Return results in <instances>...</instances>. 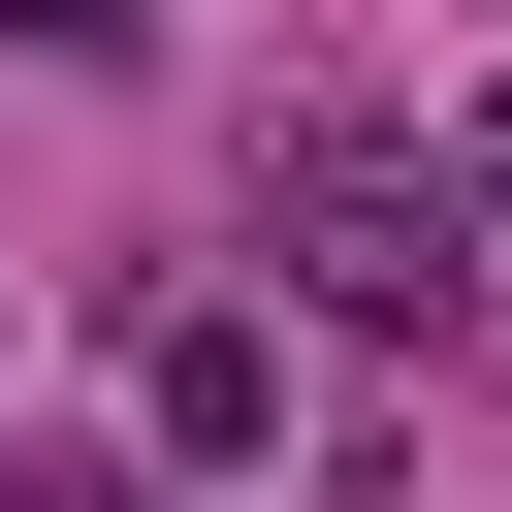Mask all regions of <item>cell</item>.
Returning a JSON list of instances; mask_svg holds the SVG:
<instances>
[{"label": "cell", "mask_w": 512, "mask_h": 512, "mask_svg": "<svg viewBox=\"0 0 512 512\" xmlns=\"http://www.w3.org/2000/svg\"><path fill=\"white\" fill-rule=\"evenodd\" d=\"M256 256H288V320H352V352H448L480 320V160H416V128H352V96H288L256 128Z\"/></svg>", "instance_id": "6da1fadb"}, {"label": "cell", "mask_w": 512, "mask_h": 512, "mask_svg": "<svg viewBox=\"0 0 512 512\" xmlns=\"http://www.w3.org/2000/svg\"><path fill=\"white\" fill-rule=\"evenodd\" d=\"M480 224H512V128H480Z\"/></svg>", "instance_id": "5b68a950"}, {"label": "cell", "mask_w": 512, "mask_h": 512, "mask_svg": "<svg viewBox=\"0 0 512 512\" xmlns=\"http://www.w3.org/2000/svg\"><path fill=\"white\" fill-rule=\"evenodd\" d=\"M0 32H32V64H96V32H128V0H0Z\"/></svg>", "instance_id": "277c9868"}, {"label": "cell", "mask_w": 512, "mask_h": 512, "mask_svg": "<svg viewBox=\"0 0 512 512\" xmlns=\"http://www.w3.org/2000/svg\"><path fill=\"white\" fill-rule=\"evenodd\" d=\"M128 416H160V480H256V448H288V320H256V288H160V320H128Z\"/></svg>", "instance_id": "7a4b0ae2"}, {"label": "cell", "mask_w": 512, "mask_h": 512, "mask_svg": "<svg viewBox=\"0 0 512 512\" xmlns=\"http://www.w3.org/2000/svg\"><path fill=\"white\" fill-rule=\"evenodd\" d=\"M0 512H224V480H0Z\"/></svg>", "instance_id": "3957f363"}]
</instances>
